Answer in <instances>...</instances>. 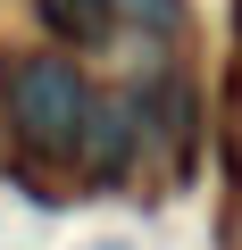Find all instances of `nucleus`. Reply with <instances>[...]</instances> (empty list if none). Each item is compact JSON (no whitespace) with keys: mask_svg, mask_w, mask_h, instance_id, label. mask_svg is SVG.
Instances as JSON below:
<instances>
[{"mask_svg":"<svg viewBox=\"0 0 242 250\" xmlns=\"http://www.w3.org/2000/svg\"><path fill=\"white\" fill-rule=\"evenodd\" d=\"M84 108H92V92H84V75H75L67 59H25V67L9 75V117H17V134H25L34 150L75 159Z\"/></svg>","mask_w":242,"mask_h":250,"instance_id":"obj_1","label":"nucleus"},{"mask_svg":"<svg viewBox=\"0 0 242 250\" xmlns=\"http://www.w3.org/2000/svg\"><path fill=\"white\" fill-rule=\"evenodd\" d=\"M34 9H42V25L59 42H100L109 17H117V0H34Z\"/></svg>","mask_w":242,"mask_h":250,"instance_id":"obj_2","label":"nucleus"},{"mask_svg":"<svg viewBox=\"0 0 242 250\" xmlns=\"http://www.w3.org/2000/svg\"><path fill=\"white\" fill-rule=\"evenodd\" d=\"M117 9H126L134 25H151V34H176V25H184V9H176V0H117Z\"/></svg>","mask_w":242,"mask_h":250,"instance_id":"obj_3","label":"nucleus"},{"mask_svg":"<svg viewBox=\"0 0 242 250\" xmlns=\"http://www.w3.org/2000/svg\"><path fill=\"white\" fill-rule=\"evenodd\" d=\"M84 250H134V242H117V233H100V242H84Z\"/></svg>","mask_w":242,"mask_h":250,"instance_id":"obj_4","label":"nucleus"}]
</instances>
